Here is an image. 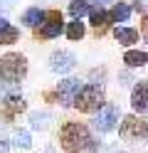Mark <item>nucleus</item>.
Here are the masks:
<instances>
[{
  "instance_id": "nucleus-1",
  "label": "nucleus",
  "mask_w": 148,
  "mask_h": 153,
  "mask_svg": "<svg viewBox=\"0 0 148 153\" xmlns=\"http://www.w3.org/2000/svg\"><path fill=\"white\" fill-rule=\"evenodd\" d=\"M62 148L67 153H77V151H84L89 143H91V136H89V128L84 123H77V121H67L62 126Z\"/></svg>"
},
{
  "instance_id": "nucleus-2",
  "label": "nucleus",
  "mask_w": 148,
  "mask_h": 153,
  "mask_svg": "<svg viewBox=\"0 0 148 153\" xmlns=\"http://www.w3.org/2000/svg\"><path fill=\"white\" fill-rule=\"evenodd\" d=\"M27 72V62L22 54L7 52L3 59H0V76L5 79V84H17Z\"/></svg>"
},
{
  "instance_id": "nucleus-3",
  "label": "nucleus",
  "mask_w": 148,
  "mask_h": 153,
  "mask_svg": "<svg viewBox=\"0 0 148 153\" xmlns=\"http://www.w3.org/2000/svg\"><path fill=\"white\" fill-rule=\"evenodd\" d=\"M74 106L84 114H91V111H101L104 106V89L99 84H89L79 91V97L74 99Z\"/></svg>"
},
{
  "instance_id": "nucleus-4",
  "label": "nucleus",
  "mask_w": 148,
  "mask_h": 153,
  "mask_svg": "<svg viewBox=\"0 0 148 153\" xmlns=\"http://www.w3.org/2000/svg\"><path fill=\"white\" fill-rule=\"evenodd\" d=\"M118 119H121V109H118L116 104H104L101 111H99L96 119H94V128L99 133H109V131L116 128Z\"/></svg>"
},
{
  "instance_id": "nucleus-5",
  "label": "nucleus",
  "mask_w": 148,
  "mask_h": 153,
  "mask_svg": "<svg viewBox=\"0 0 148 153\" xmlns=\"http://www.w3.org/2000/svg\"><path fill=\"white\" fill-rule=\"evenodd\" d=\"M82 89H84V87L79 84V79H64V82H59V87H57L59 104H62V106H72Z\"/></svg>"
},
{
  "instance_id": "nucleus-6",
  "label": "nucleus",
  "mask_w": 148,
  "mask_h": 153,
  "mask_svg": "<svg viewBox=\"0 0 148 153\" xmlns=\"http://www.w3.org/2000/svg\"><path fill=\"white\" fill-rule=\"evenodd\" d=\"M45 25L37 30V37H45V40H49V37H57L59 32H62V13H57V10H49L45 15Z\"/></svg>"
},
{
  "instance_id": "nucleus-7",
  "label": "nucleus",
  "mask_w": 148,
  "mask_h": 153,
  "mask_svg": "<svg viewBox=\"0 0 148 153\" xmlns=\"http://www.w3.org/2000/svg\"><path fill=\"white\" fill-rule=\"evenodd\" d=\"M131 106H133V111H138V114H146V111H148V79H141V82L133 87Z\"/></svg>"
},
{
  "instance_id": "nucleus-8",
  "label": "nucleus",
  "mask_w": 148,
  "mask_h": 153,
  "mask_svg": "<svg viewBox=\"0 0 148 153\" xmlns=\"http://www.w3.org/2000/svg\"><path fill=\"white\" fill-rule=\"evenodd\" d=\"M74 64H77V59H74L72 52H54L49 57V69L57 72V74H64L69 69H74Z\"/></svg>"
},
{
  "instance_id": "nucleus-9",
  "label": "nucleus",
  "mask_w": 148,
  "mask_h": 153,
  "mask_svg": "<svg viewBox=\"0 0 148 153\" xmlns=\"http://www.w3.org/2000/svg\"><path fill=\"white\" fill-rule=\"evenodd\" d=\"M121 138L123 141H133L138 138V119L136 116H126L121 123Z\"/></svg>"
},
{
  "instance_id": "nucleus-10",
  "label": "nucleus",
  "mask_w": 148,
  "mask_h": 153,
  "mask_svg": "<svg viewBox=\"0 0 148 153\" xmlns=\"http://www.w3.org/2000/svg\"><path fill=\"white\" fill-rule=\"evenodd\" d=\"M114 37L118 40V45H133L138 42V30H133V27H116L114 30Z\"/></svg>"
},
{
  "instance_id": "nucleus-11",
  "label": "nucleus",
  "mask_w": 148,
  "mask_h": 153,
  "mask_svg": "<svg viewBox=\"0 0 148 153\" xmlns=\"http://www.w3.org/2000/svg\"><path fill=\"white\" fill-rule=\"evenodd\" d=\"M123 62L131 67V69H136V67H143V64L148 62V54H146L143 50H128V52L123 54Z\"/></svg>"
},
{
  "instance_id": "nucleus-12",
  "label": "nucleus",
  "mask_w": 148,
  "mask_h": 153,
  "mask_svg": "<svg viewBox=\"0 0 148 153\" xmlns=\"http://www.w3.org/2000/svg\"><path fill=\"white\" fill-rule=\"evenodd\" d=\"M45 10H39V7H27L25 10V15H22V22L27 25V27H37L39 22L45 20Z\"/></svg>"
},
{
  "instance_id": "nucleus-13",
  "label": "nucleus",
  "mask_w": 148,
  "mask_h": 153,
  "mask_svg": "<svg viewBox=\"0 0 148 153\" xmlns=\"http://www.w3.org/2000/svg\"><path fill=\"white\" fill-rule=\"evenodd\" d=\"M49 121H52V116H49L47 111H32L30 114V126L37 128V131H42L49 126Z\"/></svg>"
},
{
  "instance_id": "nucleus-14",
  "label": "nucleus",
  "mask_w": 148,
  "mask_h": 153,
  "mask_svg": "<svg viewBox=\"0 0 148 153\" xmlns=\"http://www.w3.org/2000/svg\"><path fill=\"white\" fill-rule=\"evenodd\" d=\"M69 13H72L74 20H79V17H84V15H91V7H89L86 0H72V3H69Z\"/></svg>"
},
{
  "instance_id": "nucleus-15",
  "label": "nucleus",
  "mask_w": 148,
  "mask_h": 153,
  "mask_svg": "<svg viewBox=\"0 0 148 153\" xmlns=\"http://www.w3.org/2000/svg\"><path fill=\"white\" fill-rule=\"evenodd\" d=\"M128 17H131V7H128L126 3H116L114 10H111V20L114 22H126Z\"/></svg>"
},
{
  "instance_id": "nucleus-16",
  "label": "nucleus",
  "mask_w": 148,
  "mask_h": 153,
  "mask_svg": "<svg viewBox=\"0 0 148 153\" xmlns=\"http://www.w3.org/2000/svg\"><path fill=\"white\" fill-rule=\"evenodd\" d=\"M25 99L22 97H17V94H13V97H5V109L10 114H20V111H25Z\"/></svg>"
},
{
  "instance_id": "nucleus-17",
  "label": "nucleus",
  "mask_w": 148,
  "mask_h": 153,
  "mask_svg": "<svg viewBox=\"0 0 148 153\" xmlns=\"http://www.w3.org/2000/svg\"><path fill=\"white\" fill-rule=\"evenodd\" d=\"M67 37L69 40H82L84 37V22H79V20H74V22H69L67 25Z\"/></svg>"
},
{
  "instance_id": "nucleus-18",
  "label": "nucleus",
  "mask_w": 148,
  "mask_h": 153,
  "mask_svg": "<svg viewBox=\"0 0 148 153\" xmlns=\"http://www.w3.org/2000/svg\"><path fill=\"white\" fill-rule=\"evenodd\" d=\"M17 37H20V30L10 25V27H5L0 32V45H13V42H17Z\"/></svg>"
},
{
  "instance_id": "nucleus-19",
  "label": "nucleus",
  "mask_w": 148,
  "mask_h": 153,
  "mask_svg": "<svg viewBox=\"0 0 148 153\" xmlns=\"http://www.w3.org/2000/svg\"><path fill=\"white\" fill-rule=\"evenodd\" d=\"M106 20H109V15H106V13L101 10V7H96V10H91V25L96 27L99 32H101L104 27H106Z\"/></svg>"
},
{
  "instance_id": "nucleus-20",
  "label": "nucleus",
  "mask_w": 148,
  "mask_h": 153,
  "mask_svg": "<svg viewBox=\"0 0 148 153\" xmlns=\"http://www.w3.org/2000/svg\"><path fill=\"white\" fill-rule=\"evenodd\" d=\"M30 143H32V138H30L27 131H17V133H15V146H17V148L25 151V148H30Z\"/></svg>"
},
{
  "instance_id": "nucleus-21",
  "label": "nucleus",
  "mask_w": 148,
  "mask_h": 153,
  "mask_svg": "<svg viewBox=\"0 0 148 153\" xmlns=\"http://www.w3.org/2000/svg\"><path fill=\"white\" fill-rule=\"evenodd\" d=\"M138 136L148 143V116L146 119H138Z\"/></svg>"
},
{
  "instance_id": "nucleus-22",
  "label": "nucleus",
  "mask_w": 148,
  "mask_h": 153,
  "mask_svg": "<svg viewBox=\"0 0 148 153\" xmlns=\"http://www.w3.org/2000/svg\"><path fill=\"white\" fill-rule=\"evenodd\" d=\"M13 3H15V0H0V10H5V7H10Z\"/></svg>"
},
{
  "instance_id": "nucleus-23",
  "label": "nucleus",
  "mask_w": 148,
  "mask_h": 153,
  "mask_svg": "<svg viewBox=\"0 0 148 153\" xmlns=\"http://www.w3.org/2000/svg\"><path fill=\"white\" fill-rule=\"evenodd\" d=\"M5 27H10V22L5 20V17H0V32H3V30H5Z\"/></svg>"
},
{
  "instance_id": "nucleus-24",
  "label": "nucleus",
  "mask_w": 148,
  "mask_h": 153,
  "mask_svg": "<svg viewBox=\"0 0 148 153\" xmlns=\"http://www.w3.org/2000/svg\"><path fill=\"white\" fill-rule=\"evenodd\" d=\"M91 3H96L99 7H101V5H106V3H111V0H91Z\"/></svg>"
},
{
  "instance_id": "nucleus-25",
  "label": "nucleus",
  "mask_w": 148,
  "mask_h": 153,
  "mask_svg": "<svg viewBox=\"0 0 148 153\" xmlns=\"http://www.w3.org/2000/svg\"><path fill=\"white\" fill-rule=\"evenodd\" d=\"M136 7H138V10H143V7H146V3H143V0H136Z\"/></svg>"
},
{
  "instance_id": "nucleus-26",
  "label": "nucleus",
  "mask_w": 148,
  "mask_h": 153,
  "mask_svg": "<svg viewBox=\"0 0 148 153\" xmlns=\"http://www.w3.org/2000/svg\"><path fill=\"white\" fill-rule=\"evenodd\" d=\"M0 153H7V146H5L3 141H0Z\"/></svg>"
},
{
  "instance_id": "nucleus-27",
  "label": "nucleus",
  "mask_w": 148,
  "mask_h": 153,
  "mask_svg": "<svg viewBox=\"0 0 148 153\" xmlns=\"http://www.w3.org/2000/svg\"><path fill=\"white\" fill-rule=\"evenodd\" d=\"M45 153H54V148H47V151H45Z\"/></svg>"
}]
</instances>
